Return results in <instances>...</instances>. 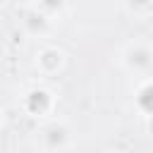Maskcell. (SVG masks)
I'll return each instance as SVG.
<instances>
[{"mask_svg":"<svg viewBox=\"0 0 153 153\" xmlns=\"http://www.w3.org/2000/svg\"><path fill=\"white\" fill-rule=\"evenodd\" d=\"M33 134V146L38 153H67L76 141V131L65 117H50L41 122Z\"/></svg>","mask_w":153,"mask_h":153,"instance_id":"obj_1","label":"cell"},{"mask_svg":"<svg viewBox=\"0 0 153 153\" xmlns=\"http://www.w3.org/2000/svg\"><path fill=\"white\" fill-rule=\"evenodd\" d=\"M117 65L131 76H146L153 69V43L146 38H129L117 50Z\"/></svg>","mask_w":153,"mask_h":153,"instance_id":"obj_2","label":"cell"},{"mask_svg":"<svg viewBox=\"0 0 153 153\" xmlns=\"http://www.w3.org/2000/svg\"><path fill=\"white\" fill-rule=\"evenodd\" d=\"M19 105L24 110V115L33 117V120H50L55 117V108H57V96L53 88L48 86H41V84H33L29 88H24V93L19 96Z\"/></svg>","mask_w":153,"mask_h":153,"instance_id":"obj_3","label":"cell"},{"mask_svg":"<svg viewBox=\"0 0 153 153\" xmlns=\"http://www.w3.org/2000/svg\"><path fill=\"white\" fill-rule=\"evenodd\" d=\"M19 24H22V31L31 38H45L55 29V22L45 17L33 2H26L19 7Z\"/></svg>","mask_w":153,"mask_h":153,"instance_id":"obj_4","label":"cell"},{"mask_svg":"<svg viewBox=\"0 0 153 153\" xmlns=\"http://www.w3.org/2000/svg\"><path fill=\"white\" fill-rule=\"evenodd\" d=\"M67 65V53L60 48V45H53V43H45L41 45L36 53H33V67L38 69V74L43 76H55L65 69Z\"/></svg>","mask_w":153,"mask_h":153,"instance_id":"obj_5","label":"cell"},{"mask_svg":"<svg viewBox=\"0 0 153 153\" xmlns=\"http://www.w3.org/2000/svg\"><path fill=\"white\" fill-rule=\"evenodd\" d=\"M134 103H136V110H139L141 115L153 117V79H143V81L136 86Z\"/></svg>","mask_w":153,"mask_h":153,"instance_id":"obj_6","label":"cell"},{"mask_svg":"<svg viewBox=\"0 0 153 153\" xmlns=\"http://www.w3.org/2000/svg\"><path fill=\"white\" fill-rule=\"evenodd\" d=\"M33 5H36L45 17H50L53 22H57V19L69 10V5H67V2H62V0H57V2H33Z\"/></svg>","mask_w":153,"mask_h":153,"instance_id":"obj_7","label":"cell"},{"mask_svg":"<svg viewBox=\"0 0 153 153\" xmlns=\"http://www.w3.org/2000/svg\"><path fill=\"white\" fill-rule=\"evenodd\" d=\"M146 131L148 136H153V117H146Z\"/></svg>","mask_w":153,"mask_h":153,"instance_id":"obj_8","label":"cell"},{"mask_svg":"<svg viewBox=\"0 0 153 153\" xmlns=\"http://www.w3.org/2000/svg\"><path fill=\"white\" fill-rule=\"evenodd\" d=\"M5 124H7V115H5V110L0 108V131L5 129Z\"/></svg>","mask_w":153,"mask_h":153,"instance_id":"obj_9","label":"cell"}]
</instances>
